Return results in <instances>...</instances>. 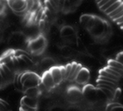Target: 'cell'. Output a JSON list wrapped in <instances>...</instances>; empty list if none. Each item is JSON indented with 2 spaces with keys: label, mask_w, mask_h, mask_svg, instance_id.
<instances>
[{
  "label": "cell",
  "mask_w": 123,
  "mask_h": 111,
  "mask_svg": "<svg viewBox=\"0 0 123 111\" xmlns=\"http://www.w3.org/2000/svg\"><path fill=\"white\" fill-rule=\"evenodd\" d=\"M0 110L1 111H10V109L7 108V107L1 102V100H0Z\"/></svg>",
  "instance_id": "obj_30"
},
{
  "label": "cell",
  "mask_w": 123,
  "mask_h": 111,
  "mask_svg": "<svg viewBox=\"0 0 123 111\" xmlns=\"http://www.w3.org/2000/svg\"><path fill=\"white\" fill-rule=\"evenodd\" d=\"M43 13L44 7L41 5V0H27V8L24 17L28 23H40Z\"/></svg>",
  "instance_id": "obj_1"
},
{
  "label": "cell",
  "mask_w": 123,
  "mask_h": 111,
  "mask_svg": "<svg viewBox=\"0 0 123 111\" xmlns=\"http://www.w3.org/2000/svg\"><path fill=\"white\" fill-rule=\"evenodd\" d=\"M55 66V61L52 59H50V58H45V59H43L40 63V69L43 71V72H45V71H48L52 67Z\"/></svg>",
  "instance_id": "obj_13"
},
{
  "label": "cell",
  "mask_w": 123,
  "mask_h": 111,
  "mask_svg": "<svg viewBox=\"0 0 123 111\" xmlns=\"http://www.w3.org/2000/svg\"><path fill=\"white\" fill-rule=\"evenodd\" d=\"M119 26H120V27H121V28H122V29H123V23L120 24V25H119Z\"/></svg>",
  "instance_id": "obj_38"
},
{
  "label": "cell",
  "mask_w": 123,
  "mask_h": 111,
  "mask_svg": "<svg viewBox=\"0 0 123 111\" xmlns=\"http://www.w3.org/2000/svg\"><path fill=\"white\" fill-rule=\"evenodd\" d=\"M111 111H123V106L122 105H119L118 106H116L113 109H111Z\"/></svg>",
  "instance_id": "obj_31"
},
{
  "label": "cell",
  "mask_w": 123,
  "mask_h": 111,
  "mask_svg": "<svg viewBox=\"0 0 123 111\" xmlns=\"http://www.w3.org/2000/svg\"><path fill=\"white\" fill-rule=\"evenodd\" d=\"M3 30L0 28V42L3 40Z\"/></svg>",
  "instance_id": "obj_36"
},
{
  "label": "cell",
  "mask_w": 123,
  "mask_h": 111,
  "mask_svg": "<svg viewBox=\"0 0 123 111\" xmlns=\"http://www.w3.org/2000/svg\"><path fill=\"white\" fill-rule=\"evenodd\" d=\"M67 98L71 103H78L84 98L82 91L76 86H71L67 91Z\"/></svg>",
  "instance_id": "obj_9"
},
{
  "label": "cell",
  "mask_w": 123,
  "mask_h": 111,
  "mask_svg": "<svg viewBox=\"0 0 123 111\" xmlns=\"http://www.w3.org/2000/svg\"><path fill=\"white\" fill-rule=\"evenodd\" d=\"M82 93L88 102L95 103L98 100V90L92 85H85L82 90Z\"/></svg>",
  "instance_id": "obj_7"
},
{
  "label": "cell",
  "mask_w": 123,
  "mask_h": 111,
  "mask_svg": "<svg viewBox=\"0 0 123 111\" xmlns=\"http://www.w3.org/2000/svg\"><path fill=\"white\" fill-rule=\"evenodd\" d=\"M21 105H25L27 106L32 107V108H37V105H38V100L37 98H34V97H30L27 95H24L21 100Z\"/></svg>",
  "instance_id": "obj_14"
},
{
  "label": "cell",
  "mask_w": 123,
  "mask_h": 111,
  "mask_svg": "<svg viewBox=\"0 0 123 111\" xmlns=\"http://www.w3.org/2000/svg\"><path fill=\"white\" fill-rule=\"evenodd\" d=\"M116 60H117V62H119L120 63H122V64L123 65V51L118 53V54H117Z\"/></svg>",
  "instance_id": "obj_28"
},
{
  "label": "cell",
  "mask_w": 123,
  "mask_h": 111,
  "mask_svg": "<svg viewBox=\"0 0 123 111\" xmlns=\"http://www.w3.org/2000/svg\"><path fill=\"white\" fill-rule=\"evenodd\" d=\"M122 16H123V10H122V12H121L120 13H118V14H117V15H116V16H115V17H113L111 18V20H112V21H116L117 19H118V18H120Z\"/></svg>",
  "instance_id": "obj_32"
},
{
  "label": "cell",
  "mask_w": 123,
  "mask_h": 111,
  "mask_svg": "<svg viewBox=\"0 0 123 111\" xmlns=\"http://www.w3.org/2000/svg\"><path fill=\"white\" fill-rule=\"evenodd\" d=\"M21 110L22 111H37V108L27 106L25 105H21Z\"/></svg>",
  "instance_id": "obj_25"
},
{
  "label": "cell",
  "mask_w": 123,
  "mask_h": 111,
  "mask_svg": "<svg viewBox=\"0 0 123 111\" xmlns=\"http://www.w3.org/2000/svg\"><path fill=\"white\" fill-rule=\"evenodd\" d=\"M115 22H117L118 25H120V24H122V23H123V16H122L120 18H118V19H117L116 21H114Z\"/></svg>",
  "instance_id": "obj_34"
},
{
  "label": "cell",
  "mask_w": 123,
  "mask_h": 111,
  "mask_svg": "<svg viewBox=\"0 0 123 111\" xmlns=\"http://www.w3.org/2000/svg\"><path fill=\"white\" fill-rule=\"evenodd\" d=\"M100 1H101V0H96V2H97V3H99Z\"/></svg>",
  "instance_id": "obj_39"
},
{
  "label": "cell",
  "mask_w": 123,
  "mask_h": 111,
  "mask_svg": "<svg viewBox=\"0 0 123 111\" xmlns=\"http://www.w3.org/2000/svg\"><path fill=\"white\" fill-rule=\"evenodd\" d=\"M90 79V72L88 68L83 67L77 74L74 81L79 85H85Z\"/></svg>",
  "instance_id": "obj_10"
},
{
  "label": "cell",
  "mask_w": 123,
  "mask_h": 111,
  "mask_svg": "<svg viewBox=\"0 0 123 111\" xmlns=\"http://www.w3.org/2000/svg\"><path fill=\"white\" fill-rule=\"evenodd\" d=\"M98 84H104V85H108V86H112V87H115V88H117V86L116 84L114 83H111L110 82H107V81H103V80H99L98 79V82H97Z\"/></svg>",
  "instance_id": "obj_24"
},
{
  "label": "cell",
  "mask_w": 123,
  "mask_h": 111,
  "mask_svg": "<svg viewBox=\"0 0 123 111\" xmlns=\"http://www.w3.org/2000/svg\"><path fill=\"white\" fill-rule=\"evenodd\" d=\"M25 93V95L30 97H34V98H37L38 95L41 93V89H40L39 86L37 87H31V88H27L25 91H23Z\"/></svg>",
  "instance_id": "obj_16"
},
{
  "label": "cell",
  "mask_w": 123,
  "mask_h": 111,
  "mask_svg": "<svg viewBox=\"0 0 123 111\" xmlns=\"http://www.w3.org/2000/svg\"><path fill=\"white\" fill-rule=\"evenodd\" d=\"M67 111H81V110H79L77 108H74V107H72V108H69Z\"/></svg>",
  "instance_id": "obj_37"
},
{
  "label": "cell",
  "mask_w": 123,
  "mask_h": 111,
  "mask_svg": "<svg viewBox=\"0 0 123 111\" xmlns=\"http://www.w3.org/2000/svg\"><path fill=\"white\" fill-rule=\"evenodd\" d=\"M20 80L23 86V91L27 88L37 87L41 84V78L31 71H24L20 73Z\"/></svg>",
  "instance_id": "obj_2"
},
{
  "label": "cell",
  "mask_w": 123,
  "mask_h": 111,
  "mask_svg": "<svg viewBox=\"0 0 123 111\" xmlns=\"http://www.w3.org/2000/svg\"><path fill=\"white\" fill-rule=\"evenodd\" d=\"M60 37L63 40L69 44H77L79 41L78 35L74 29L70 26H64L60 31Z\"/></svg>",
  "instance_id": "obj_5"
},
{
  "label": "cell",
  "mask_w": 123,
  "mask_h": 111,
  "mask_svg": "<svg viewBox=\"0 0 123 111\" xmlns=\"http://www.w3.org/2000/svg\"><path fill=\"white\" fill-rule=\"evenodd\" d=\"M107 66H109V67H116V68L123 70V65L122 63H119V62H117L116 59L108 60V61H107Z\"/></svg>",
  "instance_id": "obj_18"
},
{
  "label": "cell",
  "mask_w": 123,
  "mask_h": 111,
  "mask_svg": "<svg viewBox=\"0 0 123 111\" xmlns=\"http://www.w3.org/2000/svg\"><path fill=\"white\" fill-rule=\"evenodd\" d=\"M122 10H123V2H122V3H121V5H120V6H119L118 7H117V8L116 9V10H114L112 12H111L110 14L107 15V16H108L109 17H110L111 19V18H112L113 17H115V16H116V15L118 14V13H120L121 12H122Z\"/></svg>",
  "instance_id": "obj_22"
},
{
  "label": "cell",
  "mask_w": 123,
  "mask_h": 111,
  "mask_svg": "<svg viewBox=\"0 0 123 111\" xmlns=\"http://www.w3.org/2000/svg\"><path fill=\"white\" fill-rule=\"evenodd\" d=\"M41 78V84H42L45 89H52L55 86H56L49 71H45V72H43L42 76Z\"/></svg>",
  "instance_id": "obj_11"
},
{
  "label": "cell",
  "mask_w": 123,
  "mask_h": 111,
  "mask_svg": "<svg viewBox=\"0 0 123 111\" xmlns=\"http://www.w3.org/2000/svg\"><path fill=\"white\" fill-rule=\"evenodd\" d=\"M51 111H65V110H63L62 108H59V107H55V108H53Z\"/></svg>",
  "instance_id": "obj_35"
},
{
  "label": "cell",
  "mask_w": 123,
  "mask_h": 111,
  "mask_svg": "<svg viewBox=\"0 0 123 111\" xmlns=\"http://www.w3.org/2000/svg\"><path fill=\"white\" fill-rule=\"evenodd\" d=\"M5 11V6H4V3H3V0H0V16L3 15Z\"/></svg>",
  "instance_id": "obj_29"
},
{
  "label": "cell",
  "mask_w": 123,
  "mask_h": 111,
  "mask_svg": "<svg viewBox=\"0 0 123 111\" xmlns=\"http://www.w3.org/2000/svg\"><path fill=\"white\" fill-rule=\"evenodd\" d=\"M47 46V40L43 35H39L35 38L30 39L27 44V49L33 55H40Z\"/></svg>",
  "instance_id": "obj_3"
},
{
  "label": "cell",
  "mask_w": 123,
  "mask_h": 111,
  "mask_svg": "<svg viewBox=\"0 0 123 111\" xmlns=\"http://www.w3.org/2000/svg\"><path fill=\"white\" fill-rule=\"evenodd\" d=\"M27 36L22 31H15L7 39V44L12 50H22L28 44Z\"/></svg>",
  "instance_id": "obj_4"
},
{
  "label": "cell",
  "mask_w": 123,
  "mask_h": 111,
  "mask_svg": "<svg viewBox=\"0 0 123 111\" xmlns=\"http://www.w3.org/2000/svg\"><path fill=\"white\" fill-rule=\"evenodd\" d=\"M92 15H88V14H84L81 16L80 17V24L81 26H83V27L84 28V29H86L87 28V26H88V22L90 21V19L92 18Z\"/></svg>",
  "instance_id": "obj_17"
},
{
  "label": "cell",
  "mask_w": 123,
  "mask_h": 111,
  "mask_svg": "<svg viewBox=\"0 0 123 111\" xmlns=\"http://www.w3.org/2000/svg\"><path fill=\"white\" fill-rule=\"evenodd\" d=\"M7 6L14 13L24 16L27 8V0H5Z\"/></svg>",
  "instance_id": "obj_6"
},
{
  "label": "cell",
  "mask_w": 123,
  "mask_h": 111,
  "mask_svg": "<svg viewBox=\"0 0 123 111\" xmlns=\"http://www.w3.org/2000/svg\"><path fill=\"white\" fill-rule=\"evenodd\" d=\"M50 72V75H51L54 82L55 84V86L60 85L62 82H63V78H62L61 71H60V66H54L52 67L50 70H48Z\"/></svg>",
  "instance_id": "obj_12"
},
{
  "label": "cell",
  "mask_w": 123,
  "mask_h": 111,
  "mask_svg": "<svg viewBox=\"0 0 123 111\" xmlns=\"http://www.w3.org/2000/svg\"><path fill=\"white\" fill-rule=\"evenodd\" d=\"M0 111H1V110H0Z\"/></svg>",
  "instance_id": "obj_40"
},
{
  "label": "cell",
  "mask_w": 123,
  "mask_h": 111,
  "mask_svg": "<svg viewBox=\"0 0 123 111\" xmlns=\"http://www.w3.org/2000/svg\"><path fill=\"white\" fill-rule=\"evenodd\" d=\"M122 2H123V1H122V0H118V1H117L115 3H113V4L111 5V6L109 7L108 8H107V10H106L105 12H105V14L108 15V14H110L111 12H112L114 10H116V9L117 8V7H118L119 6H120L121 3H122Z\"/></svg>",
  "instance_id": "obj_19"
},
{
  "label": "cell",
  "mask_w": 123,
  "mask_h": 111,
  "mask_svg": "<svg viewBox=\"0 0 123 111\" xmlns=\"http://www.w3.org/2000/svg\"><path fill=\"white\" fill-rule=\"evenodd\" d=\"M60 71H61L62 78H63V81L68 80L67 73H66V67L65 66H60Z\"/></svg>",
  "instance_id": "obj_26"
},
{
  "label": "cell",
  "mask_w": 123,
  "mask_h": 111,
  "mask_svg": "<svg viewBox=\"0 0 123 111\" xmlns=\"http://www.w3.org/2000/svg\"><path fill=\"white\" fill-rule=\"evenodd\" d=\"M99 76H103V77H106V78H111L112 79V80H115V81H117L118 82L119 81V78H117V77H115L114 75L111 74V73L106 72L104 69H102V70H100L99 72Z\"/></svg>",
  "instance_id": "obj_20"
},
{
  "label": "cell",
  "mask_w": 123,
  "mask_h": 111,
  "mask_svg": "<svg viewBox=\"0 0 123 111\" xmlns=\"http://www.w3.org/2000/svg\"><path fill=\"white\" fill-rule=\"evenodd\" d=\"M108 1H109V0H101L99 3H98V6L99 7H101L102 6H103L105 3H107Z\"/></svg>",
  "instance_id": "obj_33"
},
{
  "label": "cell",
  "mask_w": 123,
  "mask_h": 111,
  "mask_svg": "<svg viewBox=\"0 0 123 111\" xmlns=\"http://www.w3.org/2000/svg\"><path fill=\"white\" fill-rule=\"evenodd\" d=\"M79 63H75V62H73L71 63V70H70V73H69V76L68 80L69 81H74V72L76 70V67L78 66Z\"/></svg>",
  "instance_id": "obj_21"
},
{
  "label": "cell",
  "mask_w": 123,
  "mask_h": 111,
  "mask_svg": "<svg viewBox=\"0 0 123 111\" xmlns=\"http://www.w3.org/2000/svg\"><path fill=\"white\" fill-rule=\"evenodd\" d=\"M75 50L70 45H63L60 48V54L64 58H71L74 54Z\"/></svg>",
  "instance_id": "obj_15"
},
{
  "label": "cell",
  "mask_w": 123,
  "mask_h": 111,
  "mask_svg": "<svg viewBox=\"0 0 123 111\" xmlns=\"http://www.w3.org/2000/svg\"><path fill=\"white\" fill-rule=\"evenodd\" d=\"M117 1H118V0H109V1L107 2V3H105L103 6H102L101 7H99V8L101 9V11H103V12H105V11L107 10V9L109 7L111 6V5H112L113 3H116Z\"/></svg>",
  "instance_id": "obj_23"
},
{
  "label": "cell",
  "mask_w": 123,
  "mask_h": 111,
  "mask_svg": "<svg viewBox=\"0 0 123 111\" xmlns=\"http://www.w3.org/2000/svg\"><path fill=\"white\" fill-rule=\"evenodd\" d=\"M98 79H99V80L107 81V82H111V83L116 84V85H117V82H117V81L112 80V79L108 78H106V77H103V76H99V77H98Z\"/></svg>",
  "instance_id": "obj_27"
},
{
  "label": "cell",
  "mask_w": 123,
  "mask_h": 111,
  "mask_svg": "<svg viewBox=\"0 0 123 111\" xmlns=\"http://www.w3.org/2000/svg\"><path fill=\"white\" fill-rule=\"evenodd\" d=\"M104 25H105V21L100 19L99 17L96 18V22L94 26L88 31L90 35L94 38H101L104 32Z\"/></svg>",
  "instance_id": "obj_8"
}]
</instances>
